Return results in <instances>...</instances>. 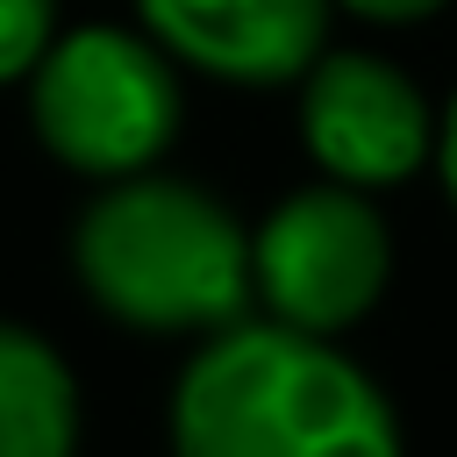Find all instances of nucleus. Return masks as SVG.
Returning <instances> with one entry per match:
<instances>
[{"instance_id":"39448f33","label":"nucleus","mask_w":457,"mask_h":457,"mask_svg":"<svg viewBox=\"0 0 457 457\" xmlns=\"http://www.w3.org/2000/svg\"><path fill=\"white\" fill-rule=\"evenodd\" d=\"M300 143L321 164V179L378 193L428 164L436 114L414 93V79L378 50H321L300 71Z\"/></svg>"},{"instance_id":"423d86ee","label":"nucleus","mask_w":457,"mask_h":457,"mask_svg":"<svg viewBox=\"0 0 457 457\" xmlns=\"http://www.w3.org/2000/svg\"><path fill=\"white\" fill-rule=\"evenodd\" d=\"M336 0H136L143 36L207 79L286 86L321 57Z\"/></svg>"},{"instance_id":"6e6552de","label":"nucleus","mask_w":457,"mask_h":457,"mask_svg":"<svg viewBox=\"0 0 457 457\" xmlns=\"http://www.w3.org/2000/svg\"><path fill=\"white\" fill-rule=\"evenodd\" d=\"M50 43H57V0H0V86L29 79Z\"/></svg>"},{"instance_id":"0eeeda50","label":"nucleus","mask_w":457,"mask_h":457,"mask_svg":"<svg viewBox=\"0 0 457 457\" xmlns=\"http://www.w3.org/2000/svg\"><path fill=\"white\" fill-rule=\"evenodd\" d=\"M79 378L50 336L0 314V457H71Z\"/></svg>"},{"instance_id":"9d476101","label":"nucleus","mask_w":457,"mask_h":457,"mask_svg":"<svg viewBox=\"0 0 457 457\" xmlns=\"http://www.w3.org/2000/svg\"><path fill=\"white\" fill-rule=\"evenodd\" d=\"M336 7H350V14H364V21H428V14L450 7V0H336Z\"/></svg>"},{"instance_id":"1a4fd4ad","label":"nucleus","mask_w":457,"mask_h":457,"mask_svg":"<svg viewBox=\"0 0 457 457\" xmlns=\"http://www.w3.org/2000/svg\"><path fill=\"white\" fill-rule=\"evenodd\" d=\"M428 164L443 171V193H450V207H457V93H450V107L436 114V150H428Z\"/></svg>"},{"instance_id":"7ed1b4c3","label":"nucleus","mask_w":457,"mask_h":457,"mask_svg":"<svg viewBox=\"0 0 457 457\" xmlns=\"http://www.w3.org/2000/svg\"><path fill=\"white\" fill-rule=\"evenodd\" d=\"M36 143L86 179H136L179 136V71L143 29H64L29 71Z\"/></svg>"},{"instance_id":"20e7f679","label":"nucleus","mask_w":457,"mask_h":457,"mask_svg":"<svg viewBox=\"0 0 457 457\" xmlns=\"http://www.w3.org/2000/svg\"><path fill=\"white\" fill-rule=\"evenodd\" d=\"M250 278H257L264 321L343 336L378 307L393 278L386 214L357 186H336V179L300 186L250 228Z\"/></svg>"},{"instance_id":"f257e3e1","label":"nucleus","mask_w":457,"mask_h":457,"mask_svg":"<svg viewBox=\"0 0 457 457\" xmlns=\"http://www.w3.org/2000/svg\"><path fill=\"white\" fill-rule=\"evenodd\" d=\"M171 457H407V436L336 336L236 321L171 386Z\"/></svg>"},{"instance_id":"f03ea898","label":"nucleus","mask_w":457,"mask_h":457,"mask_svg":"<svg viewBox=\"0 0 457 457\" xmlns=\"http://www.w3.org/2000/svg\"><path fill=\"white\" fill-rule=\"evenodd\" d=\"M71 271L100 314L143 336H221L250 321V228L193 179H107L71 221Z\"/></svg>"}]
</instances>
